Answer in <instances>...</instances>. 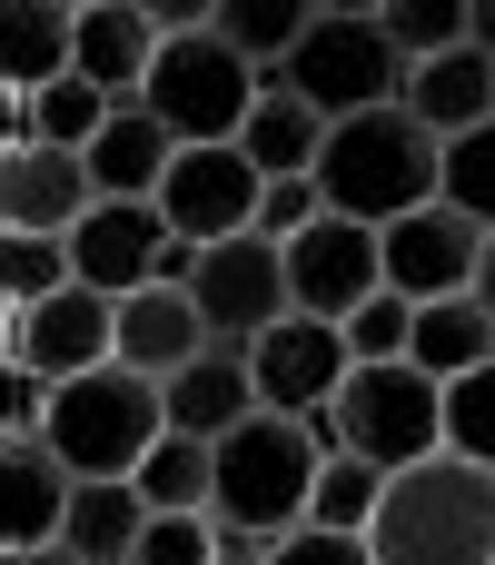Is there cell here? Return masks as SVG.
<instances>
[{"label":"cell","instance_id":"1","mask_svg":"<svg viewBox=\"0 0 495 565\" xmlns=\"http://www.w3.org/2000/svg\"><path fill=\"white\" fill-rule=\"evenodd\" d=\"M367 556L377 565H495V467L456 457V447L397 467L377 516H367Z\"/></svg>","mask_w":495,"mask_h":565},{"label":"cell","instance_id":"2","mask_svg":"<svg viewBox=\"0 0 495 565\" xmlns=\"http://www.w3.org/2000/svg\"><path fill=\"white\" fill-rule=\"evenodd\" d=\"M437 129L407 109V99H387V109H357V119H327V149H318V199L337 209V218H367V228H387V218H407V209H427L437 199Z\"/></svg>","mask_w":495,"mask_h":565},{"label":"cell","instance_id":"3","mask_svg":"<svg viewBox=\"0 0 495 565\" xmlns=\"http://www.w3.org/2000/svg\"><path fill=\"white\" fill-rule=\"evenodd\" d=\"M40 437L69 477H139V457L169 437V397H159V377L109 358V367H79V377L50 387Z\"/></svg>","mask_w":495,"mask_h":565},{"label":"cell","instance_id":"4","mask_svg":"<svg viewBox=\"0 0 495 565\" xmlns=\"http://www.w3.org/2000/svg\"><path fill=\"white\" fill-rule=\"evenodd\" d=\"M218 447V487H208V516L218 526H248L258 546H278L288 526H308V487H318V447L298 417H238Z\"/></svg>","mask_w":495,"mask_h":565},{"label":"cell","instance_id":"5","mask_svg":"<svg viewBox=\"0 0 495 565\" xmlns=\"http://www.w3.org/2000/svg\"><path fill=\"white\" fill-rule=\"evenodd\" d=\"M248 99H258V70H248L218 30H179V40H159L149 79H139V109H149L179 149H198V139H238V129H248Z\"/></svg>","mask_w":495,"mask_h":565},{"label":"cell","instance_id":"6","mask_svg":"<svg viewBox=\"0 0 495 565\" xmlns=\"http://www.w3.org/2000/svg\"><path fill=\"white\" fill-rule=\"evenodd\" d=\"M337 447L367 457V467H417L446 447V387L417 367V358H377V367H347L337 377Z\"/></svg>","mask_w":495,"mask_h":565},{"label":"cell","instance_id":"7","mask_svg":"<svg viewBox=\"0 0 495 565\" xmlns=\"http://www.w3.org/2000/svg\"><path fill=\"white\" fill-rule=\"evenodd\" d=\"M278 79L318 109V119H357V109H387L407 99V50L377 30V20H347V10H318L308 40L278 60Z\"/></svg>","mask_w":495,"mask_h":565},{"label":"cell","instance_id":"8","mask_svg":"<svg viewBox=\"0 0 495 565\" xmlns=\"http://www.w3.org/2000/svg\"><path fill=\"white\" fill-rule=\"evenodd\" d=\"M258 189H268V179L248 169L238 139H198V149L169 159V179H159V218H169L189 248H218V238L258 228Z\"/></svg>","mask_w":495,"mask_h":565},{"label":"cell","instance_id":"9","mask_svg":"<svg viewBox=\"0 0 495 565\" xmlns=\"http://www.w3.org/2000/svg\"><path fill=\"white\" fill-rule=\"evenodd\" d=\"M189 298H198L208 338L248 348L258 328H278V318H288V248H278V238H258V228H238V238L198 248V278H189Z\"/></svg>","mask_w":495,"mask_h":565},{"label":"cell","instance_id":"10","mask_svg":"<svg viewBox=\"0 0 495 565\" xmlns=\"http://www.w3.org/2000/svg\"><path fill=\"white\" fill-rule=\"evenodd\" d=\"M476 248H486V228L466 218V209H446V199H427V209H407V218H387L377 228V268H387V288L397 298H466L476 288Z\"/></svg>","mask_w":495,"mask_h":565},{"label":"cell","instance_id":"11","mask_svg":"<svg viewBox=\"0 0 495 565\" xmlns=\"http://www.w3.org/2000/svg\"><path fill=\"white\" fill-rule=\"evenodd\" d=\"M109 348H119V298L109 288H50V298H30L20 308V328H10V358L40 377V387H60V377H79V367H109Z\"/></svg>","mask_w":495,"mask_h":565},{"label":"cell","instance_id":"12","mask_svg":"<svg viewBox=\"0 0 495 565\" xmlns=\"http://www.w3.org/2000/svg\"><path fill=\"white\" fill-rule=\"evenodd\" d=\"M347 367H357V358H347V328H337V318H298V308H288L278 328L248 338V377H258V407H268V417L327 407Z\"/></svg>","mask_w":495,"mask_h":565},{"label":"cell","instance_id":"13","mask_svg":"<svg viewBox=\"0 0 495 565\" xmlns=\"http://www.w3.org/2000/svg\"><path fill=\"white\" fill-rule=\"evenodd\" d=\"M387 288V268H377V228L367 218H318V228H298L288 238V308L298 318H347L357 298H377Z\"/></svg>","mask_w":495,"mask_h":565},{"label":"cell","instance_id":"14","mask_svg":"<svg viewBox=\"0 0 495 565\" xmlns=\"http://www.w3.org/2000/svg\"><path fill=\"white\" fill-rule=\"evenodd\" d=\"M159 248H169L159 199H89V209H79V228H69V278H79V288L129 298V288H149V278H159Z\"/></svg>","mask_w":495,"mask_h":565},{"label":"cell","instance_id":"15","mask_svg":"<svg viewBox=\"0 0 495 565\" xmlns=\"http://www.w3.org/2000/svg\"><path fill=\"white\" fill-rule=\"evenodd\" d=\"M89 199H99V189H89L79 149H60V139H20V149H0V228L69 238Z\"/></svg>","mask_w":495,"mask_h":565},{"label":"cell","instance_id":"16","mask_svg":"<svg viewBox=\"0 0 495 565\" xmlns=\"http://www.w3.org/2000/svg\"><path fill=\"white\" fill-rule=\"evenodd\" d=\"M198 348H218L208 338V318H198V298L189 288H129L119 298V367H139V377H179Z\"/></svg>","mask_w":495,"mask_h":565},{"label":"cell","instance_id":"17","mask_svg":"<svg viewBox=\"0 0 495 565\" xmlns=\"http://www.w3.org/2000/svg\"><path fill=\"white\" fill-rule=\"evenodd\" d=\"M60 507H69V467L50 457L40 427L0 437V556L10 546H50L60 536Z\"/></svg>","mask_w":495,"mask_h":565},{"label":"cell","instance_id":"18","mask_svg":"<svg viewBox=\"0 0 495 565\" xmlns=\"http://www.w3.org/2000/svg\"><path fill=\"white\" fill-rule=\"evenodd\" d=\"M159 397H169V427L179 437H228L238 417H258V377H248V348H198L179 377H159Z\"/></svg>","mask_w":495,"mask_h":565},{"label":"cell","instance_id":"19","mask_svg":"<svg viewBox=\"0 0 495 565\" xmlns=\"http://www.w3.org/2000/svg\"><path fill=\"white\" fill-rule=\"evenodd\" d=\"M149 60H159V30L139 20V0H99V10H79V20H69V70H79V79H99L109 99H139Z\"/></svg>","mask_w":495,"mask_h":565},{"label":"cell","instance_id":"20","mask_svg":"<svg viewBox=\"0 0 495 565\" xmlns=\"http://www.w3.org/2000/svg\"><path fill=\"white\" fill-rule=\"evenodd\" d=\"M238 149H248V169H258V179H308V169H318V149H327V119H318L278 70H258V99H248Z\"/></svg>","mask_w":495,"mask_h":565},{"label":"cell","instance_id":"21","mask_svg":"<svg viewBox=\"0 0 495 565\" xmlns=\"http://www.w3.org/2000/svg\"><path fill=\"white\" fill-rule=\"evenodd\" d=\"M407 109H417V119H427L437 139H456V129L495 119V50L456 40V50L417 60V70H407Z\"/></svg>","mask_w":495,"mask_h":565},{"label":"cell","instance_id":"22","mask_svg":"<svg viewBox=\"0 0 495 565\" xmlns=\"http://www.w3.org/2000/svg\"><path fill=\"white\" fill-rule=\"evenodd\" d=\"M169 159H179V139H169L139 99H129V109H109V129L79 149V169H89V189H99V199H159Z\"/></svg>","mask_w":495,"mask_h":565},{"label":"cell","instance_id":"23","mask_svg":"<svg viewBox=\"0 0 495 565\" xmlns=\"http://www.w3.org/2000/svg\"><path fill=\"white\" fill-rule=\"evenodd\" d=\"M139 526H149V497L129 487V477H69V507H60V546L79 565H109L139 546Z\"/></svg>","mask_w":495,"mask_h":565},{"label":"cell","instance_id":"24","mask_svg":"<svg viewBox=\"0 0 495 565\" xmlns=\"http://www.w3.org/2000/svg\"><path fill=\"white\" fill-rule=\"evenodd\" d=\"M407 358L446 387V377H466V367H486L495 358V318H486V298L466 288V298H427L417 308V338H407Z\"/></svg>","mask_w":495,"mask_h":565},{"label":"cell","instance_id":"25","mask_svg":"<svg viewBox=\"0 0 495 565\" xmlns=\"http://www.w3.org/2000/svg\"><path fill=\"white\" fill-rule=\"evenodd\" d=\"M69 20L79 10H60V0H0V79L10 89L60 79L69 70Z\"/></svg>","mask_w":495,"mask_h":565},{"label":"cell","instance_id":"26","mask_svg":"<svg viewBox=\"0 0 495 565\" xmlns=\"http://www.w3.org/2000/svg\"><path fill=\"white\" fill-rule=\"evenodd\" d=\"M139 497H149V516H208V487H218V447L208 437H159L149 457H139V477H129Z\"/></svg>","mask_w":495,"mask_h":565},{"label":"cell","instance_id":"27","mask_svg":"<svg viewBox=\"0 0 495 565\" xmlns=\"http://www.w3.org/2000/svg\"><path fill=\"white\" fill-rule=\"evenodd\" d=\"M308 20H318V0H218V40L248 60V70H278L298 40H308Z\"/></svg>","mask_w":495,"mask_h":565},{"label":"cell","instance_id":"28","mask_svg":"<svg viewBox=\"0 0 495 565\" xmlns=\"http://www.w3.org/2000/svg\"><path fill=\"white\" fill-rule=\"evenodd\" d=\"M377 497H387V467H367V457H318V487H308V526H337V536H367V516H377Z\"/></svg>","mask_w":495,"mask_h":565},{"label":"cell","instance_id":"29","mask_svg":"<svg viewBox=\"0 0 495 565\" xmlns=\"http://www.w3.org/2000/svg\"><path fill=\"white\" fill-rule=\"evenodd\" d=\"M109 109H129V99H109V89L79 79V70H60V79L30 89V119H40V139H60V149H89V139L109 129Z\"/></svg>","mask_w":495,"mask_h":565},{"label":"cell","instance_id":"30","mask_svg":"<svg viewBox=\"0 0 495 565\" xmlns=\"http://www.w3.org/2000/svg\"><path fill=\"white\" fill-rule=\"evenodd\" d=\"M437 199H446V209H466L476 228H495V119L456 129V139L437 149Z\"/></svg>","mask_w":495,"mask_h":565},{"label":"cell","instance_id":"31","mask_svg":"<svg viewBox=\"0 0 495 565\" xmlns=\"http://www.w3.org/2000/svg\"><path fill=\"white\" fill-rule=\"evenodd\" d=\"M50 288H69V238L0 228V298H10V308H30V298H50Z\"/></svg>","mask_w":495,"mask_h":565},{"label":"cell","instance_id":"32","mask_svg":"<svg viewBox=\"0 0 495 565\" xmlns=\"http://www.w3.org/2000/svg\"><path fill=\"white\" fill-rule=\"evenodd\" d=\"M337 328H347V358H357V367H377V358H407V338H417V298L377 288V298H357Z\"/></svg>","mask_w":495,"mask_h":565},{"label":"cell","instance_id":"33","mask_svg":"<svg viewBox=\"0 0 495 565\" xmlns=\"http://www.w3.org/2000/svg\"><path fill=\"white\" fill-rule=\"evenodd\" d=\"M377 30H387V40L407 50V70H417V60H437V50L466 40V0H387Z\"/></svg>","mask_w":495,"mask_h":565},{"label":"cell","instance_id":"34","mask_svg":"<svg viewBox=\"0 0 495 565\" xmlns=\"http://www.w3.org/2000/svg\"><path fill=\"white\" fill-rule=\"evenodd\" d=\"M446 447L476 457V467H495V358L466 367V377H446Z\"/></svg>","mask_w":495,"mask_h":565},{"label":"cell","instance_id":"35","mask_svg":"<svg viewBox=\"0 0 495 565\" xmlns=\"http://www.w3.org/2000/svg\"><path fill=\"white\" fill-rule=\"evenodd\" d=\"M218 556V516H149L129 565H208Z\"/></svg>","mask_w":495,"mask_h":565},{"label":"cell","instance_id":"36","mask_svg":"<svg viewBox=\"0 0 495 565\" xmlns=\"http://www.w3.org/2000/svg\"><path fill=\"white\" fill-rule=\"evenodd\" d=\"M318 218H327L318 179H268V189H258V238H278V248H288V238H298V228H318Z\"/></svg>","mask_w":495,"mask_h":565},{"label":"cell","instance_id":"37","mask_svg":"<svg viewBox=\"0 0 495 565\" xmlns=\"http://www.w3.org/2000/svg\"><path fill=\"white\" fill-rule=\"evenodd\" d=\"M268 565H377V556H367V536H337V526H288V536L268 546Z\"/></svg>","mask_w":495,"mask_h":565},{"label":"cell","instance_id":"38","mask_svg":"<svg viewBox=\"0 0 495 565\" xmlns=\"http://www.w3.org/2000/svg\"><path fill=\"white\" fill-rule=\"evenodd\" d=\"M40 407H50V387L0 348V437H20V427H40Z\"/></svg>","mask_w":495,"mask_h":565},{"label":"cell","instance_id":"39","mask_svg":"<svg viewBox=\"0 0 495 565\" xmlns=\"http://www.w3.org/2000/svg\"><path fill=\"white\" fill-rule=\"evenodd\" d=\"M139 20H149L159 40H179V30H208V20H218V0H139Z\"/></svg>","mask_w":495,"mask_h":565},{"label":"cell","instance_id":"40","mask_svg":"<svg viewBox=\"0 0 495 565\" xmlns=\"http://www.w3.org/2000/svg\"><path fill=\"white\" fill-rule=\"evenodd\" d=\"M20 139H40V119H30V89L0 79V149H20Z\"/></svg>","mask_w":495,"mask_h":565},{"label":"cell","instance_id":"41","mask_svg":"<svg viewBox=\"0 0 495 565\" xmlns=\"http://www.w3.org/2000/svg\"><path fill=\"white\" fill-rule=\"evenodd\" d=\"M0 565H79V556H69V546L50 536V546H10V556H0Z\"/></svg>","mask_w":495,"mask_h":565},{"label":"cell","instance_id":"42","mask_svg":"<svg viewBox=\"0 0 495 565\" xmlns=\"http://www.w3.org/2000/svg\"><path fill=\"white\" fill-rule=\"evenodd\" d=\"M466 40H476V50H495V0H466Z\"/></svg>","mask_w":495,"mask_h":565},{"label":"cell","instance_id":"43","mask_svg":"<svg viewBox=\"0 0 495 565\" xmlns=\"http://www.w3.org/2000/svg\"><path fill=\"white\" fill-rule=\"evenodd\" d=\"M476 298H486V318H495V228H486V248H476Z\"/></svg>","mask_w":495,"mask_h":565},{"label":"cell","instance_id":"44","mask_svg":"<svg viewBox=\"0 0 495 565\" xmlns=\"http://www.w3.org/2000/svg\"><path fill=\"white\" fill-rule=\"evenodd\" d=\"M318 10H347V20H377L387 0H318Z\"/></svg>","mask_w":495,"mask_h":565},{"label":"cell","instance_id":"45","mask_svg":"<svg viewBox=\"0 0 495 565\" xmlns=\"http://www.w3.org/2000/svg\"><path fill=\"white\" fill-rule=\"evenodd\" d=\"M10 328H20V308H10V298H0V348H10Z\"/></svg>","mask_w":495,"mask_h":565},{"label":"cell","instance_id":"46","mask_svg":"<svg viewBox=\"0 0 495 565\" xmlns=\"http://www.w3.org/2000/svg\"><path fill=\"white\" fill-rule=\"evenodd\" d=\"M60 10H99V0H60Z\"/></svg>","mask_w":495,"mask_h":565},{"label":"cell","instance_id":"47","mask_svg":"<svg viewBox=\"0 0 495 565\" xmlns=\"http://www.w3.org/2000/svg\"><path fill=\"white\" fill-rule=\"evenodd\" d=\"M109 565H129V556H109Z\"/></svg>","mask_w":495,"mask_h":565}]
</instances>
